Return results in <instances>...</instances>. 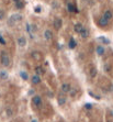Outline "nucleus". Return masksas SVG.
Instances as JSON below:
<instances>
[{
	"mask_svg": "<svg viewBox=\"0 0 113 122\" xmlns=\"http://www.w3.org/2000/svg\"><path fill=\"white\" fill-rule=\"evenodd\" d=\"M22 19H23V17L21 13H13V14H11V16L9 17V19H8V24H9V25H13V24L20 22Z\"/></svg>",
	"mask_w": 113,
	"mask_h": 122,
	"instance_id": "nucleus-1",
	"label": "nucleus"
},
{
	"mask_svg": "<svg viewBox=\"0 0 113 122\" xmlns=\"http://www.w3.org/2000/svg\"><path fill=\"white\" fill-rule=\"evenodd\" d=\"M0 62H1V65L4 66V67H8L10 65V57L9 54L7 53L6 51L1 52V57H0Z\"/></svg>",
	"mask_w": 113,
	"mask_h": 122,
	"instance_id": "nucleus-2",
	"label": "nucleus"
},
{
	"mask_svg": "<svg viewBox=\"0 0 113 122\" xmlns=\"http://www.w3.org/2000/svg\"><path fill=\"white\" fill-rule=\"evenodd\" d=\"M32 103H33L35 107H41L42 106V98H41V96H38V95L33 96V98H32Z\"/></svg>",
	"mask_w": 113,
	"mask_h": 122,
	"instance_id": "nucleus-3",
	"label": "nucleus"
},
{
	"mask_svg": "<svg viewBox=\"0 0 113 122\" xmlns=\"http://www.w3.org/2000/svg\"><path fill=\"white\" fill-rule=\"evenodd\" d=\"M54 28H55V30H60L62 29V26H63V20L60 19V18H56V19L54 20Z\"/></svg>",
	"mask_w": 113,
	"mask_h": 122,
	"instance_id": "nucleus-4",
	"label": "nucleus"
},
{
	"mask_svg": "<svg viewBox=\"0 0 113 122\" xmlns=\"http://www.w3.org/2000/svg\"><path fill=\"white\" fill-rule=\"evenodd\" d=\"M79 35H80V38H81L82 40L88 39V36L90 35V31H89V29H88V28H84L81 32L79 33Z\"/></svg>",
	"mask_w": 113,
	"mask_h": 122,
	"instance_id": "nucleus-5",
	"label": "nucleus"
},
{
	"mask_svg": "<svg viewBox=\"0 0 113 122\" xmlns=\"http://www.w3.org/2000/svg\"><path fill=\"white\" fill-rule=\"evenodd\" d=\"M96 53H97L98 56H103L105 54V48H104L103 45H98L96 47Z\"/></svg>",
	"mask_w": 113,
	"mask_h": 122,
	"instance_id": "nucleus-6",
	"label": "nucleus"
},
{
	"mask_svg": "<svg viewBox=\"0 0 113 122\" xmlns=\"http://www.w3.org/2000/svg\"><path fill=\"white\" fill-rule=\"evenodd\" d=\"M60 88H62V91H63L64 93H70V90H71L70 85H69L68 83H63L62 84V86H60Z\"/></svg>",
	"mask_w": 113,
	"mask_h": 122,
	"instance_id": "nucleus-7",
	"label": "nucleus"
},
{
	"mask_svg": "<svg viewBox=\"0 0 113 122\" xmlns=\"http://www.w3.org/2000/svg\"><path fill=\"white\" fill-rule=\"evenodd\" d=\"M17 44L19 45L20 47H24L25 45H26V39H25L24 36H20L17 39Z\"/></svg>",
	"mask_w": 113,
	"mask_h": 122,
	"instance_id": "nucleus-8",
	"label": "nucleus"
},
{
	"mask_svg": "<svg viewBox=\"0 0 113 122\" xmlns=\"http://www.w3.org/2000/svg\"><path fill=\"white\" fill-rule=\"evenodd\" d=\"M103 18H105V19L108 20V21H111V20L113 19V12L112 10H105L103 12Z\"/></svg>",
	"mask_w": 113,
	"mask_h": 122,
	"instance_id": "nucleus-9",
	"label": "nucleus"
},
{
	"mask_svg": "<svg viewBox=\"0 0 113 122\" xmlns=\"http://www.w3.org/2000/svg\"><path fill=\"white\" fill-rule=\"evenodd\" d=\"M109 22L110 21H108L105 18H103V17H101L100 19L98 20V24H99V26H101V28H104V26H107L108 24H109Z\"/></svg>",
	"mask_w": 113,
	"mask_h": 122,
	"instance_id": "nucleus-10",
	"label": "nucleus"
},
{
	"mask_svg": "<svg viewBox=\"0 0 113 122\" xmlns=\"http://www.w3.org/2000/svg\"><path fill=\"white\" fill-rule=\"evenodd\" d=\"M85 26L82 25V23L78 22V23H75V25H74V31H75V33H80L82 31V29H84Z\"/></svg>",
	"mask_w": 113,
	"mask_h": 122,
	"instance_id": "nucleus-11",
	"label": "nucleus"
},
{
	"mask_svg": "<svg viewBox=\"0 0 113 122\" xmlns=\"http://www.w3.org/2000/svg\"><path fill=\"white\" fill-rule=\"evenodd\" d=\"M44 39L47 40V41H50V40H53V32L50 31V30L46 29L44 31Z\"/></svg>",
	"mask_w": 113,
	"mask_h": 122,
	"instance_id": "nucleus-12",
	"label": "nucleus"
},
{
	"mask_svg": "<svg viewBox=\"0 0 113 122\" xmlns=\"http://www.w3.org/2000/svg\"><path fill=\"white\" fill-rule=\"evenodd\" d=\"M31 83L33 84V85H38V84L41 83V77H40V75H38V74L33 75L31 78Z\"/></svg>",
	"mask_w": 113,
	"mask_h": 122,
	"instance_id": "nucleus-13",
	"label": "nucleus"
},
{
	"mask_svg": "<svg viewBox=\"0 0 113 122\" xmlns=\"http://www.w3.org/2000/svg\"><path fill=\"white\" fill-rule=\"evenodd\" d=\"M68 47L70 48V50H74V48L77 47V42H76V40L74 39V38H70L68 41Z\"/></svg>",
	"mask_w": 113,
	"mask_h": 122,
	"instance_id": "nucleus-14",
	"label": "nucleus"
},
{
	"mask_svg": "<svg viewBox=\"0 0 113 122\" xmlns=\"http://www.w3.org/2000/svg\"><path fill=\"white\" fill-rule=\"evenodd\" d=\"M97 74H98V69L94 67V66H91V67L89 68V75H90V77L94 78L97 76Z\"/></svg>",
	"mask_w": 113,
	"mask_h": 122,
	"instance_id": "nucleus-15",
	"label": "nucleus"
},
{
	"mask_svg": "<svg viewBox=\"0 0 113 122\" xmlns=\"http://www.w3.org/2000/svg\"><path fill=\"white\" fill-rule=\"evenodd\" d=\"M67 8H68V11L69 12H78V9H77V8H76L75 6H74V4H72L71 2H68V4H67Z\"/></svg>",
	"mask_w": 113,
	"mask_h": 122,
	"instance_id": "nucleus-16",
	"label": "nucleus"
},
{
	"mask_svg": "<svg viewBox=\"0 0 113 122\" xmlns=\"http://www.w3.org/2000/svg\"><path fill=\"white\" fill-rule=\"evenodd\" d=\"M25 30H26V32L30 34V35H33V26H32V24H30V23H26L25 24Z\"/></svg>",
	"mask_w": 113,
	"mask_h": 122,
	"instance_id": "nucleus-17",
	"label": "nucleus"
},
{
	"mask_svg": "<svg viewBox=\"0 0 113 122\" xmlns=\"http://www.w3.org/2000/svg\"><path fill=\"white\" fill-rule=\"evenodd\" d=\"M66 103V97L63 96V95H59L58 96V105L59 106H64Z\"/></svg>",
	"mask_w": 113,
	"mask_h": 122,
	"instance_id": "nucleus-18",
	"label": "nucleus"
},
{
	"mask_svg": "<svg viewBox=\"0 0 113 122\" xmlns=\"http://www.w3.org/2000/svg\"><path fill=\"white\" fill-rule=\"evenodd\" d=\"M19 74H20V77L22 78L23 80H25V81H26V80H29V74H28V73H26V72H24V71H21V72H20V73H19Z\"/></svg>",
	"mask_w": 113,
	"mask_h": 122,
	"instance_id": "nucleus-19",
	"label": "nucleus"
},
{
	"mask_svg": "<svg viewBox=\"0 0 113 122\" xmlns=\"http://www.w3.org/2000/svg\"><path fill=\"white\" fill-rule=\"evenodd\" d=\"M0 78H1L2 80L7 79V78H8V73H7L6 71H1L0 72Z\"/></svg>",
	"mask_w": 113,
	"mask_h": 122,
	"instance_id": "nucleus-20",
	"label": "nucleus"
},
{
	"mask_svg": "<svg viewBox=\"0 0 113 122\" xmlns=\"http://www.w3.org/2000/svg\"><path fill=\"white\" fill-rule=\"evenodd\" d=\"M35 74H38V75H42V74H43V68H42L40 65L35 67Z\"/></svg>",
	"mask_w": 113,
	"mask_h": 122,
	"instance_id": "nucleus-21",
	"label": "nucleus"
},
{
	"mask_svg": "<svg viewBox=\"0 0 113 122\" xmlns=\"http://www.w3.org/2000/svg\"><path fill=\"white\" fill-rule=\"evenodd\" d=\"M98 40H99V41H101L102 43H104V44H109V43H110V41H109V40H107L105 38H104V36H100V38H98Z\"/></svg>",
	"mask_w": 113,
	"mask_h": 122,
	"instance_id": "nucleus-22",
	"label": "nucleus"
},
{
	"mask_svg": "<svg viewBox=\"0 0 113 122\" xmlns=\"http://www.w3.org/2000/svg\"><path fill=\"white\" fill-rule=\"evenodd\" d=\"M111 69H112V67H111L110 64H105V65H104V72H105V73H110Z\"/></svg>",
	"mask_w": 113,
	"mask_h": 122,
	"instance_id": "nucleus-23",
	"label": "nucleus"
},
{
	"mask_svg": "<svg viewBox=\"0 0 113 122\" xmlns=\"http://www.w3.org/2000/svg\"><path fill=\"white\" fill-rule=\"evenodd\" d=\"M16 7L18 8V9H22L23 7H24V3H23L22 1H19V2L16 3Z\"/></svg>",
	"mask_w": 113,
	"mask_h": 122,
	"instance_id": "nucleus-24",
	"label": "nucleus"
},
{
	"mask_svg": "<svg viewBox=\"0 0 113 122\" xmlns=\"http://www.w3.org/2000/svg\"><path fill=\"white\" fill-rule=\"evenodd\" d=\"M32 57L34 58V59L40 58V53H38V52H33V53H32Z\"/></svg>",
	"mask_w": 113,
	"mask_h": 122,
	"instance_id": "nucleus-25",
	"label": "nucleus"
},
{
	"mask_svg": "<svg viewBox=\"0 0 113 122\" xmlns=\"http://www.w3.org/2000/svg\"><path fill=\"white\" fill-rule=\"evenodd\" d=\"M52 7H53V8H55V9H58L59 4H58V2H57V1H52Z\"/></svg>",
	"mask_w": 113,
	"mask_h": 122,
	"instance_id": "nucleus-26",
	"label": "nucleus"
},
{
	"mask_svg": "<svg viewBox=\"0 0 113 122\" xmlns=\"http://www.w3.org/2000/svg\"><path fill=\"white\" fill-rule=\"evenodd\" d=\"M0 44L1 45H6L7 43H6V40L3 39V36L1 35V34H0Z\"/></svg>",
	"mask_w": 113,
	"mask_h": 122,
	"instance_id": "nucleus-27",
	"label": "nucleus"
},
{
	"mask_svg": "<svg viewBox=\"0 0 113 122\" xmlns=\"http://www.w3.org/2000/svg\"><path fill=\"white\" fill-rule=\"evenodd\" d=\"M34 11H35V12H36V13H40V12H41V11H42V8H41V7H35Z\"/></svg>",
	"mask_w": 113,
	"mask_h": 122,
	"instance_id": "nucleus-28",
	"label": "nucleus"
},
{
	"mask_svg": "<svg viewBox=\"0 0 113 122\" xmlns=\"http://www.w3.org/2000/svg\"><path fill=\"white\" fill-rule=\"evenodd\" d=\"M85 108H86L87 110H90L91 108H92V105H90V103H86V105H85Z\"/></svg>",
	"mask_w": 113,
	"mask_h": 122,
	"instance_id": "nucleus-29",
	"label": "nucleus"
},
{
	"mask_svg": "<svg viewBox=\"0 0 113 122\" xmlns=\"http://www.w3.org/2000/svg\"><path fill=\"white\" fill-rule=\"evenodd\" d=\"M32 26H33V32H36V31H38V28H36V25H35V24H32Z\"/></svg>",
	"mask_w": 113,
	"mask_h": 122,
	"instance_id": "nucleus-30",
	"label": "nucleus"
},
{
	"mask_svg": "<svg viewBox=\"0 0 113 122\" xmlns=\"http://www.w3.org/2000/svg\"><path fill=\"white\" fill-rule=\"evenodd\" d=\"M2 18H3V12H1L0 13V19H2Z\"/></svg>",
	"mask_w": 113,
	"mask_h": 122,
	"instance_id": "nucleus-31",
	"label": "nucleus"
},
{
	"mask_svg": "<svg viewBox=\"0 0 113 122\" xmlns=\"http://www.w3.org/2000/svg\"><path fill=\"white\" fill-rule=\"evenodd\" d=\"M12 1H13L14 3H17V2H19V1H21V0H12Z\"/></svg>",
	"mask_w": 113,
	"mask_h": 122,
	"instance_id": "nucleus-32",
	"label": "nucleus"
},
{
	"mask_svg": "<svg viewBox=\"0 0 113 122\" xmlns=\"http://www.w3.org/2000/svg\"><path fill=\"white\" fill-rule=\"evenodd\" d=\"M1 12H2V11H1V9H0V13H1Z\"/></svg>",
	"mask_w": 113,
	"mask_h": 122,
	"instance_id": "nucleus-33",
	"label": "nucleus"
},
{
	"mask_svg": "<svg viewBox=\"0 0 113 122\" xmlns=\"http://www.w3.org/2000/svg\"><path fill=\"white\" fill-rule=\"evenodd\" d=\"M60 122H64V121H60Z\"/></svg>",
	"mask_w": 113,
	"mask_h": 122,
	"instance_id": "nucleus-34",
	"label": "nucleus"
}]
</instances>
